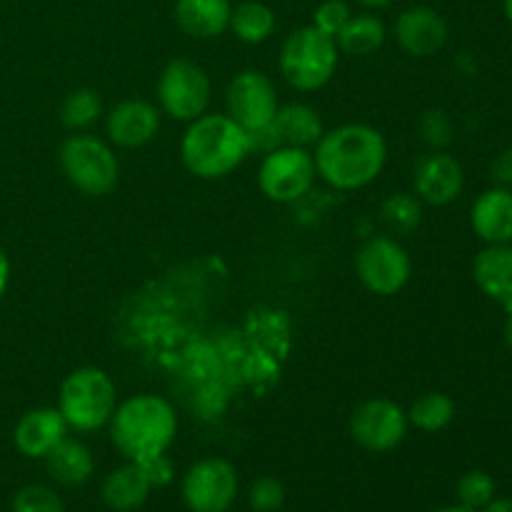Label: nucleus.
I'll return each instance as SVG.
<instances>
[{
  "instance_id": "nucleus-21",
  "label": "nucleus",
  "mask_w": 512,
  "mask_h": 512,
  "mask_svg": "<svg viewBox=\"0 0 512 512\" xmlns=\"http://www.w3.org/2000/svg\"><path fill=\"white\" fill-rule=\"evenodd\" d=\"M45 468H48L50 478L55 483L65 485V488H75V485H83L93 478L95 460L93 453L80 440L63 438L45 455Z\"/></svg>"
},
{
  "instance_id": "nucleus-22",
  "label": "nucleus",
  "mask_w": 512,
  "mask_h": 512,
  "mask_svg": "<svg viewBox=\"0 0 512 512\" xmlns=\"http://www.w3.org/2000/svg\"><path fill=\"white\" fill-rule=\"evenodd\" d=\"M273 125L280 145H293V148H310L325 133L318 110L305 103H290L278 108Z\"/></svg>"
},
{
  "instance_id": "nucleus-35",
  "label": "nucleus",
  "mask_w": 512,
  "mask_h": 512,
  "mask_svg": "<svg viewBox=\"0 0 512 512\" xmlns=\"http://www.w3.org/2000/svg\"><path fill=\"white\" fill-rule=\"evenodd\" d=\"M490 173H493V180L498 183V188L512 190V148L503 150V153L493 160Z\"/></svg>"
},
{
  "instance_id": "nucleus-5",
  "label": "nucleus",
  "mask_w": 512,
  "mask_h": 512,
  "mask_svg": "<svg viewBox=\"0 0 512 512\" xmlns=\"http://www.w3.org/2000/svg\"><path fill=\"white\" fill-rule=\"evenodd\" d=\"M335 38L320 33L315 25L293 30L280 48V73L295 90H320L330 83L338 68Z\"/></svg>"
},
{
  "instance_id": "nucleus-30",
  "label": "nucleus",
  "mask_w": 512,
  "mask_h": 512,
  "mask_svg": "<svg viewBox=\"0 0 512 512\" xmlns=\"http://www.w3.org/2000/svg\"><path fill=\"white\" fill-rule=\"evenodd\" d=\"M13 512H65L63 500L45 485H25L15 493Z\"/></svg>"
},
{
  "instance_id": "nucleus-24",
  "label": "nucleus",
  "mask_w": 512,
  "mask_h": 512,
  "mask_svg": "<svg viewBox=\"0 0 512 512\" xmlns=\"http://www.w3.org/2000/svg\"><path fill=\"white\" fill-rule=\"evenodd\" d=\"M385 43V25L375 15H353L345 23V28L335 35L338 50L348 55H373L375 50L383 48Z\"/></svg>"
},
{
  "instance_id": "nucleus-7",
  "label": "nucleus",
  "mask_w": 512,
  "mask_h": 512,
  "mask_svg": "<svg viewBox=\"0 0 512 512\" xmlns=\"http://www.w3.org/2000/svg\"><path fill=\"white\" fill-rule=\"evenodd\" d=\"M315 175V160L308 148L280 145L265 153L258 168V185L273 203H295L310 193Z\"/></svg>"
},
{
  "instance_id": "nucleus-25",
  "label": "nucleus",
  "mask_w": 512,
  "mask_h": 512,
  "mask_svg": "<svg viewBox=\"0 0 512 512\" xmlns=\"http://www.w3.org/2000/svg\"><path fill=\"white\" fill-rule=\"evenodd\" d=\"M455 418V403L445 393H425L410 405L408 423L423 433H440Z\"/></svg>"
},
{
  "instance_id": "nucleus-36",
  "label": "nucleus",
  "mask_w": 512,
  "mask_h": 512,
  "mask_svg": "<svg viewBox=\"0 0 512 512\" xmlns=\"http://www.w3.org/2000/svg\"><path fill=\"white\" fill-rule=\"evenodd\" d=\"M8 283H10V260L8 255H5V250L0 248V298H3L5 290H8Z\"/></svg>"
},
{
  "instance_id": "nucleus-4",
  "label": "nucleus",
  "mask_w": 512,
  "mask_h": 512,
  "mask_svg": "<svg viewBox=\"0 0 512 512\" xmlns=\"http://www.w3.org/2000/svg\"><path fill=\"white\" fill-rule=\"evenodd\" d=\"M118 408L115 383L105 370L78 368L63 380L58 393V410L70 430L75 433H93L110 423Z\"/></svg>"
},
{
  "instance_id": "nucleus-12",
  "label": "nucleus",
  "mask_w": 512,
  "mask_h": 512,
  "mask_svg": "<svg viewBox=\"0 0 512 512\" xmlns=\"http://www.w3.org/2000/svg\"><path fill=\"white\" fill-rule=\"evenodd\" d=\"M225 105H228L230 118L243 130H255L273 123L280 108L273 80L260 70H243L235 75L225 93Z\"/></svg>"
},
{
  "instance_id": "nucleus-10",
  "label": "nucleus",
  "mask_w": 512,
  "mask_h": 512,
  "mask_svg": "<svg viewBox=\"0 0 512 512\" xmlns=\"http://www.w3.org/2000/svg\"><path fill=\"white\" fill-rule=\"evenodd\" d=\"M180 493L190 512H225L238 498V470L225 458H203L190 465Z\"/></svg>"
},
{
  "instance_id": "nucleus-18",
  "label": "nucleus",
  "mask_w": 512,
  "mask_h": 512,
  "mask_svg": "<svg viewBox=\"0 0 512 512\" xmlns=\"http://www.w3.org/2000/svg\"><path fill=\"white\" fill-rule=\"evenodd\" d=\"M473 275L478 288L488 298L512 313V245H490L480 250L473 263Z\"/></svg>"
},
{
  "instance_id": "nucleus-6",
  "label": "nucleus",
  "mask_w": 512,
  "mask_h": 512,
  "mask_svg": "<svg viewBox=\"0 0 512 512\" xmlns=\"http://www.w3.org/2000/svg\"><path fill=\"white\" fill-rule=\"evenodd\" d=\"M60 168L65 178L83 195L103 198L113 193L120 180V165L113 148L88 133H75L60 145Z\"/></svg>"
},
{
  "instance_id": "nucleus-9",
  "label": "nucleus",
  "mask_w": 512,
  "mask_h": 512,
  "mask_svg": "<svg viewBox=\"0 0 512 512\" xmlns=\"http://www.w3.org/2000/svg\"><path fill=\"white\" fill-rule=\"evenodd\" d=\"M358 280L375 295H395L408 285L413 263L403 245L388 235H378L360 245L355 253Z\"/></svg>"
},
{
  "instance_id": "nucleus-39",
  "label": "nucleus",
  "mask_w": 512,
  "mask_h": 512,
  "mask_svg": "<svg viewBox=\"0 0 512 512\" xmlns=\"http://www.w3.org/2000/svg\"><path fill=\"white\" fill-rule=\"evenodd\" d=\"M505 343H508V348L512 350V313L508 315V320H505Z\"/></svg>"
},
{
  "instance_id": "nucleus-28",
  "label": "nucleus",
  "mask_w": 512,
  "mask_h": 512,
  "mask_svg": "<svg viewBox=\"0 0 512 512\" xmlns=\"http://www.w3.org/2000/svg\"><path fill=\"white\" fill-rule=\"evenodd\" d=\"M418 133H420V140H423L428 148L445 150L455 138L453 118L440 108L425 110L418 120Z\"/></svg>"
},
{
  "instance_id": "nucleus-16",
  "label": "nucleus",
  "mask_w": 512,
  "mask_h": 512,
  "mask_svg": "<svg viewBox=\"0 0 512 512\" xmlns=\"http://www.w3.org/2000/svg\"><path fill=\"white\" fill-rule=\"evenodd\" d=\"M68 430V423H65V418L60 415L58 408L28 410V413L15 423V450L30 460H45V455H48L60 440L68 438Z\"/></svg>"
},
{
  "instance_id": "nucleus-15",
  "label": "nucleus",
  "mask_w": 512,
  "mask_h": 512,
  "mask_svg": "<svg viewBox=\"0 0 512 512\" xmlns=\"http://www.w3.org/2000/svg\"><path fill=\"white\" fill-rule=\"evenodd\" d=\"M395 40L408 55L430 58L448 40V23L438 10L428 5H415V8L403 10L395 20Z\"/></svg>"
},
{
  "instance_id": "nucleus-8",
  "label": "nucleus",
  "mask_w": 512,
  "mask_h": 512,
  "mask_svg": "<svg viewBox=\"0 0 512 512\" xmlns=\"http://www.w3.org/2000/svg\"><path fill=\"white\" fill-rule=\"evenodd\" d=\"M158 103L173 120L200 118L210 103V78L193 60L175 58L163 68L158 78Z\"/></svg>"
},
{
  "instance_id": "nucleus-31",
  "label": "nucleus",
  "mask_w": 512,
  "mask_h": 512,
  "mask_svg": "<svg viewBox=\"0 0 512 512\" xmlns=\"http://www.w3.org/2000/svg\"><path fill=\"white\" fill-rule=\"evenodd\" d=\"M248 503L255 512H278L285 503V488L278 478H258L248 490Z\"/></svg>"
},
{
  "instance_id": "nucleus-33",
  "label": "nucleus",
  "mask_w": 512,
  "mask_h": 512,
  "mask_svg": "<svg viewBox=\"0 0 512 512\" xmlns=\"http://www.w3.org/2000/svg\"><path fill=\"white\" fill-rule=\"evenodd\" d=\"M140 468H143L145 478H148L150 488H165V485L173 483V463L168 460V455H155V458H148L143 460V463H138Z\"/></svg>"
},
{
  "instance_id": "nucleus-2",
  "label": "nucleus",
  "mask_w": 512,
  "mask_h": 512,
  "mask_svg": "<svg viewBox=\"0 0 512 512\" xmlns=\"http://www.w3.org/2000/svg\"><path fill=\"white\" fill-rule=\"evenodd\" d=\"M110 440L130 463H143L168 453L178 433V415L160 395H135L115 408L110 418Z\"/></svg>"
},
{
  "instance_id": "nucleus-19",
  "label": "nucleus",
  "mask_w": 512,
  "mask_h": 512,
  "mask_svg": "<svg viewBox=\"0 0 512 512\" xmlns=\"http://www.w3.org/2000/svg\"><path fill=\"white\" fill-rule=\"evenodd\" d=\"M230 0H175V23L193 38H218L228 30Z\"/></svg>"
},
{
  "instance_id": "nucleus-27",
  "label": "nucleus",
  "mask_w": 512,
  "mask_h": 512,
  "mask_svg": "<svg viewBox=\"0 0 512 512\" xmlns=\"http://www.w3.org/2000/svg\"><path fill=\"white\" fill-rule=\"evenodd\" d=\"M100 115H103V100L90 88L73 90V93L65 95L63 105H60V120L73 133H80V130L98 123Z\"/></svg>"
},
{
  "instance_id": "nucleus-17",
  "label": "nucleus",
  "mask_w": 512,
  "mask_h": 512,
  "mask_svg": "<svg viewBox=\"0 0 512 512\" xmlns=\"http://www.w3.org/2000/svg\"><path fill=\"white\" fill-rule=\"evenodd\" d=\"M473 230L490 245L512 243V190H485L473 205Z\"/></svg>"
},
{
  "instance_id": "nucleus-13",
  "label": "nucleus",
  "mask_w": 512,
  "mask_h": 512,
  "mask_svg": "<svg viewBox=\"0 0 512 512\" xmlns=\"http://www.w3.org/2000/svg\"><path fill=\"white\" fill-rule=\"evenodd\" d=\"M463 165L445 150H433L415 163L413 188L423 203L448 205L463 193Z\"/></svg>"
},
{
  "instance_id": "nucleus-29",
  "label": "nucleus",
  "mask_w": 512,
  "mask_h": 512,
  "mask_svg": "<svg viewBox=\"0 0 512 512\" xmlns=\"http://www.w3.org/2000/svg\"><path fill=\"white\" fill-rule=\"evenodd\" d=\"M495 495V483L488 473L483 470H470L460 478L458 483V500L465 508L480 510L493 500Z\"/></svg>"
},
{
  "instance_id": "nucleus-3",
  "label": "nucleus",
  "mask_w": 512,
  "mask_h": 512,
  "mask_svg": "<svg viewBox=\"0 0 512 512\" xmlns=\"http://www.w3.org/2000/svg\"><path fill=\"white\" fill-rule=\"evenodd\" d=\"M250 155L248 133L228 113H203L190 120L183 140L180 158L183 165L203 180H218L233 173Z\"/></svg>"
},
{
  "instance_id": "nucleus-23",
  "label": "nucleus",
  "mask_w": 512,
  "mask_h": 512,
  "mask_svg": "<svg viewBox=\"0 0 512 512\" xmlns=\"http://www.w3.org/2000/svg\"><path fill=\"white\" fill-rule=\"evenodd\" d=\"M230 30L235 38L243 40L248 45H260L273 35L275 30V13L265 3L258 0H245V3L235 5L230 13Z\"/></svg>"
},
{
  "instance_id": "nucleus-41",
  "label": "nucleus",
  "mask_w": 512,
  "mask_h": 512,
  "mask_svg": "<svg viewBox=\"0 0 512 512\" xmlns=\"http://www.w3.org/2000/svg\"><path fill=\"white\" fill-rule=\"evenodd\" d=\"M505 15H508L512 23V0H505Z\"/></svg>"
},
{
  "instance_id": "nucleus-14",
  "label": "nucleus",
  "mask_w": 512,
  "mask_h": 512,
  "mask_svg": "<svg viewBox=\"0 0 512 512\" xmlns=\"http://www.w3.org/2000/svg\"><path fill=\"white\" fill-rule=\"evenodd\" d=\"M160 110L140 98H128L115 103L105 115V130L110 143L118 148H143L158 135Z\"/></svg>"
},
{
  "instance_id": "nucleus-32",
  "label": "nucleus",
  "mask_w": 512,
  "mask_h": 512,
  "mask_svg": "<svg viewBox=\"0 0 512 512\" xmlns=\"http://www.w3.org/2000/svg\"><path fill=\"white\" fill-rule=\"evenodd\" d=\"M350 18H353V13H350L345 0H325V3H320L318 10H315L313 25L320 33L335 38V35L345 28V23H348Z\"/></svg>"
},
{
  "instance_id": "nucleus-20",
  "label": "nucleus",
  "mask_w": 512,
  "mask_h": 512,
  "mask_svg": "<svg viewBox=\"0 0 512 512\" xmlns=\"http://www.w3.org/2000/svg\"><path fill=\"white\" fill-rule=\"evenodd\" d=\"M150 483L145 478L143 468L138 463H125L120 468H115L113 473H108V478L103 480V503L115 512H133L143 508L145 500L150 495Z\"/></svg>"
},
{
  "instance_id": "nucleus-1",
  "label": "nucleus",
  "mask_w": 512,
  "mask_h": 512,
  "mask_svg": "<svg viewBox=\"0 0 512 512\" xmlns=\"http://www.w3.org/2000/svg\"><path fill=\"white\" fill-rule=\"evenodd\" d=\"M315 173L335 190H360L385 168L388 145L380 130L365 123H345L315 143Z\"/></svg>"
},
{
  "instance_id": "nucleus-38",
  "label": "nucleus",
  "mask_w": 512,
  "mask_h": 512,
  "mask_svg": "<svg viewBox=\"0 0 512 512\" xmlns=\"http://www.w3.org/2000/svg\"><path fill=\"white\" fill-rule=\"evenodd\" d=\"M360 5H365V8H388L393 0H358Z\"/></svg>"
},
{
  "instance_id": "nucleus-11",
  "label": "nucleus",
  "mask_w": 512,
  "mask_h": 512,
  "mask_svg": "<svg viewBox=\"0 0 512 512\" xmlns=\"http://www.w3.org/2000/svg\"><path fill=\"white\" fill-rule=\"evenodd\" d=\"M408 413L388 398L365 400L350 415V435L368 453H390L408 435Z\"/></svg>"
},
{
  "instance_id": "nucleus-34",
  "label": "nucleus",
  "mask_w": 512,
  "mask_h": 512,
  "mask_svg": "<svg viewBox=\"0 0 512 512\" xmlns=\"http://www.w3.org/2000/svg\"><path fill=\"white\" fill-rule=\"evenodd\" d=\"M248 133V140H250V153H270V150L280 148V138L278 133H275V125L268 123L263 125V128H255V130H245Z\"/></svg>"
},
{
  "instance_id": "nucleus-37",
  "label": "nucleus",
  "mask_w": 512,
  "mask_h": 512,
  "mask_svg": "<svg viewBox=\"0 0 512 512\" xmlns=\"http://www.w3.org/2000/svg\"><path fill=\"white\" fill-rule=\"evenodd\" d=\"M483 512H512V500H490Z\"/></svg>"
},
{
  "instance_id": "nucleus-26",
  "label": "nucleus",
  "mask_w": 512,
  "mask_h": 512,
  "mask_svg": "<svg viewBox=\"0 0 512 512\" xmlns=\"http://www.w3.org/2000/svg\"><path fill=\"white\" fill-rule=\"evenodd\" d=\"M380 220L393 235H410L423 220V200L413 193H393L380 208Z\"/></svg>"
},
{
  "instance_id": "nucleus-40",
  "label": "nucleus",
  "mask_w": 512,
  "mask_h": 512,
  "mask_svg": "<svg viewBox=\"0 0 512 512\" xmlns=\"http://www.w3.org/2000/svg\"><path fill=\"white\" fill-rule=\"evenodd\" d=\"M435 512H478V510L465 508V505H448V508H440V510H435Z\"/></svg>"
}]
</instances>
